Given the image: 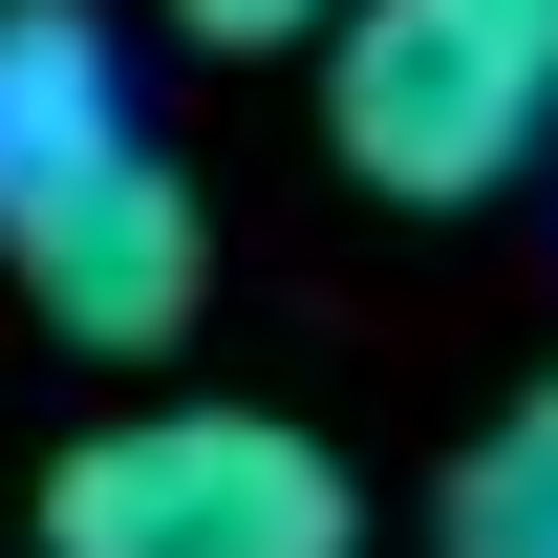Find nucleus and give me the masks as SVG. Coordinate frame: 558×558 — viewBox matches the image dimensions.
<instances>
[{
  "label": "nucleus",
  "instance_id": "nucleus-1",
  "mask_svg": "<svg viewBox=\"0 0 558 558\" xmlns=\"http://www.w3.org/2000/svg\"><path fill=\"white\" fill-rule=\"evenodd\" d=\"M0 279H22L44 344H86V365H172L194 301H215V215H194V172L130 130L86 0H22V22H0Z\"/></svg>",
  "mask_w": 558,
  "mask_h": 558
},
{
  "label": "nucleus",
  "instance_id": "nucleus-2",
  "mask_svg": "<svg viewBox=\"0 0 558 558\" xmlns=\"http://www.w3.org/2000/svg\"><path fill=\"white\" fill-rule=\"evenodd\" d=\"M44 558H365V494L301 409H108L44 451Z\"/></svg>",
  "mask_w": 558,
  "mask_h": 558
},
{
  "label": "nucleus",
  "instance_id": "nucleus-3",
  "mask_svg": "<svg viewBox=\"0 0 558 558\" xmlns=\"http://www.w3.org/2000/svg\"><path fill=\"white\" fill-rule=\"evenodd\" d=\"M323 130L409 215L515 194L537 130H558V0H344L323 22Z\"/></svg>",
  "mask_w": 558,
  "mask_h": 558
},
{
  "label": "nucleus",
  "instance_id": "nucleus-4",
  "mask_svg": "<svg viewBox=\"0 0 558 558\" xmlns=\"http://www.w3.org/2000/svg\"><path fill=\"white\" fill-rule=\"evenodd\" d=\"M451 558H558V365L473 429V473H451Z\"/></svg>",
  "mask_w": 558,
  "mask_h": 558
},
{
  "label": "nucleus",
  "instance_id": "nucleus-5",
  "mask_svg": "<svg viewBox=\"0 0 558 558\" xmlns=\"http://www.w3.org/2000/svg\"><path fill=\"white\" fill-rule=\"evenodd\" d=\"M172 22H194V44H323L344 0H172Z\"/></svg>",
  "mask_w": 558,
  "mask_h": 558
}]
</instances>
